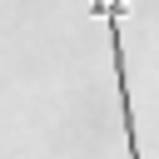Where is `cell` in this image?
Here are the masks:
<instances>
[{
  "instance_id": "obj_1",
  "label": "cell",
  "mask_w": 159,
  "mask_h": 159,
  "mask_svg": "<svg viewBox=\"0 0 159 159\" xmlns=\"http://www.w3.org/2000/svg\"><path fill=\"white\" fill-rule=\"evenodd\" d=\"M129 0H94V15H104L109 30V55H114V84H119V124H124V144L129 159H139V129H134V99H129V75H124V40H119V20H124Z\"/></svg>"
}]
</instances>
